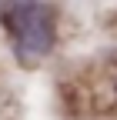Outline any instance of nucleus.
Masks as SVG:
<instances>
[{
    "label": "nucleus",
    "instance_id": "1",
    "mask_svg": "<svg viewBox=\"0 0 117 120\" xmlns=\"http://www.w3.org/2000/svg\"><path fill=\"white\" fill-rule=\"evenodd\" d=\"M13 50L23 64H37L54 47V10L40 0H7L0 10Z\"/></svg>",
    "mask_w": 117,
    "mask_h": 120
},
{
    "label": "nucleus",
    "instance_id": "2",
    "mask_svg": "<svg viewBox=\"0 0 117 120\" xmlns=\"http://www.w3.org/2000/svg\"><path fill=\"white\" fill-rule=\"evenodd\" d=\"M114 100H117V73H114Z\"/></svg>",
    "mask_w": 117,
    "mask_h": 120
}]
</instances>
